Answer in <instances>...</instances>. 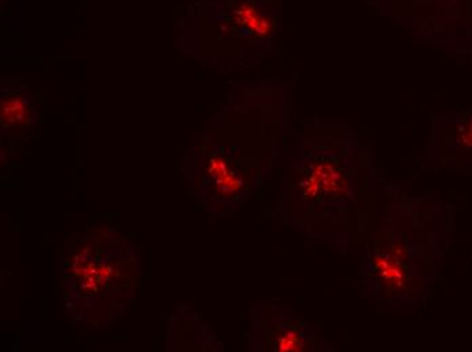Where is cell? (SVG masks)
Returning <instances> with one entry per match:
<instances>
[{
  "mask_svg": "<svg viewBox=\"0 0 472 352\" xmlns=\"http://www.w3.org/2000/svg\"><path fill=\"white\" fill-rule=\"evenodd\" d=\"M27 104L21 98H8L1 106V118L6 125L23 124L27 118Z\"/></svg>",
  "mask_w": 472,
  "mask_h": 352,
  "instance_id": "6da1fadb",
  "label": "cell"
}]
</instances>
